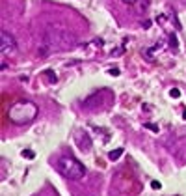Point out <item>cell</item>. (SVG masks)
Masks as SVG:
<instances>
[{
  "instance_id": "cell-1",
  "label": "cell",
  "mask_w": 186,
  "mask_h": 196,
  "mask_svg": "<svg viewBox=\"0 0 186 196\" xmlns=\"http://www.w3.org/2000/svg\"><path fill=\"white\" fill-rule=\"evenodd\" d=\"M45 47L49 51H61V49H69L74 45V38L71 36L69 32H65L61 26H49L47 28V34H45V39H43ZM43 56H47V51L43 52Z\"/></svg>"
},
{
  "instance_id": "cell-2",
  "label": "cell",
  "mask_w": 186,
  "mask_h": 196,
  "mask_svg": "<svg viewBox=\"0 0 186 196\" xmlns=\"http://www.w3.org/2000/svg\"><path fill=\"white\" fill-rule=\"evenodd\" d=\"M37 114V107L34 105L32 101H19L15 103L13 107L9 108L8 116L13 123L17 125H24V123H30Z\"/></svg>"
},
{
  "instance_id": "cell-3",
  "label": "cell",
  "mask_w": 186,
  "mask_h": 196,
  "mask_svg": "<svg viewBox=\"0 0 186 196\" xmlns=\"http://www.w3.org/2000/svg\"><path fill=\"white\" fill-rule=\"evenodd\" d=\"M56 168L60 174H63L65 178H71V179H80L86 174L84 164L80 161H77L74 157H60L56 163Z\"/></svg>"
},
{
  "instance_id": "cell-4",
  "label": "cell",
  "mask_w": 186,
  "mask_h": 196,
  "mask_svg": "<svg viewBox=\"0 0 186 196\" xmlns=\"http://www.w3.org/2000/svg\"><path fill=\"white\" fill-rule=\"evenodd\" d=\"M0 52L6 54V56H11L17 52V41L15 38L8 32H2L0 34Z\"/></svg>"
},
{
  "instance_id": "cell-5",
  "label": "cell",
  "mask_w": 186,
  "mask_h": 196,
  "mask_svg": "<svg viewBox=\"0 0 186 196\" xmlns=\"http://www.w3.org/2000/svg\"><path fill=\"white\" fill-rule=\"evenodd\" d=\"M43 77H45V79L49 80L50 84H56V82H58V77H56V73H54L52 69H45V71H43Z\"/></svg>"
},
{
  "instance_id": "cell-6",
  "label": "cell",
  "mask_w": 186,
  "mask_h": 196,
  "mask_svg": "<svg viewBox=\"0 0 186 196\" xmlns=\"http://www.w3.org/2000/svg\"><path fill=\"white\" fill-rule=\"evenodd\" d=\"M121 155H123V148H117V150H112V151L108 153V159L110 161H117Z\"/></svg>"
},
{
  "instance_id": "cell-7",
  "label": "cell",
  "mask_w": 186,
  "mask_h": 196,
  "mask_svg": "<svg viewBox=\"0 0 186 196\" xmlns=\"http://www.w3.org/2000/svg\"><path fill=\"white\" fill-rule=\"evenodd\" d=\"M23 157H28V159H34V151H32V150H24V151H23Z\"/></svg>"
},
{
  "instance_id": "cell-8",
  "label": "cell",
  "mask_w": 186,
  "mask_h": 196,
  "mask_svg": "<svg viewBox=\"0 0 186 196\" xmlns=\"http://www.w3.org/2000/svg\"><path fill=\"white\" fill-rule=\"evenodd\" d=\"M169 95H171V97H179V95H181V92H179L177 88H173V90L169 92Z\"/></svg>"
},
{
  "instance_id": "cell-9",
  "label": "cell",
  "mask_w": 186,
  "mask_h": 196,
  "mask_svg": "<svg viewBox=\"0 0 186 196\" xmlns=\"http://www.w3.org/2000/svg\"><path fill=\"white\" fill-rule=\"evenodd\" d=\"M145 127H147V129H151V131H155V133L158 131V127H156V125H155V123H147V125H145Z\"/></svg>"
},
{
  "instance_id": "cell-10",
  "label": "cell",
  "mask_w": 186,
  "mask_h": 196,
  "mask_svg": "<svg viewBox=\"0 0 186 196\" xmlns=\"http://www.w3.org/2000/svg\"><path fill=\"white\" fill-rule=\"evenodd\" d=\"M151 187H153L155 191H158V189H160V183H158V181H151Z\"/></svg>"
},
{
  "instance_id": "cell-11",
  "label": "cell",
  "mask_w": 186,
  "mask_h": 196,
  "mask_svg": "<svg viewBox=\"0 0 186 196\" xmlns=\"http://www.w3.org/2000/svg\"><path fill=\"white\" fill-rule=\"evenodd\" d=\"M110 75H115V77H117V75H119V69H110Z\"/></svg>"
},
{
  "instance_id": "cell-12",
  "label": "cell",
  "mask_w": 186,
  "mask_h": 196,
  "mask_svg": "<svg viewBox=\"0 0 186 196\" xmlns=\"http://www.w3.org/2000/svg\"><path fill=\"white\" fill-rule=\"evenodd\" d=\"M123 2H125V4H136L138 0H123Z\"/></svg>"
}]
</instances>
